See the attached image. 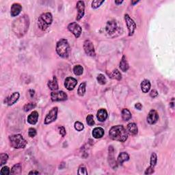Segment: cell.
I'll use <instances>...</instances> for the list:
<instances>
[{
	"mask_svg": "<svg viewBox=\"0 0 175 175\" xmlns=\"http://www.w3.org/2000/svg\"><path fill=\"white\" fill-rule=\"evenodd\" d=\"M123 1H115V4H117V5H119V4H121Z\"/></svg>",
	"mask_w": 175,
	"mask_h": 175,
	"instance_id": "46",
	"label": "cell"
},
{
	"mask_svg": "<svg viewBox=\"0 0 175 175\" xmlns=\"http://www.w3.org/2000/svg\"><path fill=\"white\" fill-rule=\"evenodd\" d=\"M74 127H75V129L77 131H81L84 129L83 124L79 121H77L75 122Z\"/></svg>",
	"mask_w": 175,
	"mask_h": 175,
	"instance_id": "38",
	"label": "cell"
},
{
	"mask_svg": "<svg viewBox=\"0 0 175 175\" xmlns=\"http://www.w3.org/2000/svg\"><path fill=\"white\" fill-rule=\"evenodd\" d=\"M124 20H125L127 27L129 30V36H133L136 29L135 23L134 22L133 20L131 19L130 16H129L128 14L124 15Z\"/></svg>",
	"mask_w": 175,
	"mask_h": 175,
	"instance_id": "7",
	"label": "cell"
},
{
	"mask_svg": "<svg viewBox=\"0 0 175 175\" xmlns=\"http://www.w3.org/2000/svg\"><path fill=\"white\" fill-rule=\"evenodd\" d=\"M157 157L155 153H153L151 155V160H150V166L147 168L145 171V174H151L154 173V168L157 164Z\"/></svg>",
	"mask_w": 175,
	"mask_h": 175,
	"instance_id": "11",
	"label": "cell"
},
{
	"mask_svg": "<svg viewBox=\"0 0 175 175\" xmlns=\"http://www.w3.org/2000/svg\"><path fill=\"white\" fill-rule=\"evenodd\" d=\"M35 107H36V104L35 103H28V104H26V105H24L23 110L25 111V112H29V111L32 110V109L35 108Z\"/></svg>",
	"mask_w": 175,
	"mask_h": 175,
	"instance_id": "34",
	"label": "cell"
},
{
	"mask_svg": "<svg viewBox=\"0 0 175 175\" xmlns=\"http://www.w3.org/2000/svg\"><path fill=\"white\" fill-rule=\"evenodd\" d=\"M97 81H98V83L99 84H101V85H105L107 82L106 77L103 74H99L98 76H97Z\"/></svg>",
	"mask_w": 175,
	"mask_h": 175,
	"instance_id": "32",
	"label": "cell"
},
{
	"mask_svg": "<svg viewBox=\"0 0 175 175\" xmlns=\"http://www.w3.org/2000/svg\"><path fill=\"white\" fill-rule=\"evenodd\" d=\"M127 129H128V131L131 135H135L138 133V129L137 124L134 123V122H131V123L128 124V125H127Z\"/></svg>",
	"mask_w": 175,
	"mask_h": 175,
	"instance_id": "26",
	"label": "cell"
},
{
	"mask_svg": "<svg viewBox=\"0 0 175 175\" xmlns=\"http://www.w3.org/2000/svg\"><path fill=\"white\" fill-rule=\"evenodd\" d=\"M28 135L30 138H34L36 135V130L34 128H29L28 130Z\"/></svg>",
	"mask_w": 175,
	"mask_h": 175,
	"instance_id": "40",
	"label": "cell"
},
{
	"mask_svg": "<svg viewBox=\"0 0 175 175\" xmlns=\"http://www.w3.org/2000/svg\"><path fill=\"white\" fill-rule=\"evenodd\" d=\"M158 95V92L156 90H152L151 93H150V96L152 98H155V97Z\"/></svg>",
	"mask_w": 175,
	"mask_h": 175,
	"instance_id": "42",
	"label": "cell"
},
{
	"mask_svg": "<svg viewBox=\"0 0 175 175\" xmlns=\"http://www.w3.org/2000/svg\"><path fill=\"white\" fill-rule=\"evenodd\" d=\"M73 72L75 75L79 76L81 75L83 72V68L82 67V66L81 65H75L73 67Z\"/></svg>",
	"mask_w": 175,
	"mask_h": 175,
	"instance_id": "30",
	"label": "cell"
},
{
	"mask_svg": "<svg viewBox=\"0 0 175 175\" xmlns=\"http://www.w3.org/2000/svg\"><path fill=\"white\" fill-rule=\"evenodd\" d=\"M76 7L77 11H78L76 19L77 21H79L81 19H82L84 14H85V4H84V2L83 1H77Z\"/></svg>",
	"mask_w": 175,
	"mask_h": 175,
	"instance_id": "12",
	"label": "cell"
},
{
	"mask_svg": "<svg viewBox=\"0 0 175 175\" xmlns=\"http://www.w3.org/2000/svg\"><path fill=\"white\" fill-rule=\"evenodd\" d=\"M83 49L85 51L86 53L88 56L94 57L96 56V53H95L94 47L93 45V43L89 40H86L83 42Z\"/></svg>",
	"mask_w": 175,
	"mask_h": 175,
	"instance_id": "9",
	"label": "cell"
},
{
	"mask_svg": "<svg viewBox=\"0 0 175 175\" xmlns=\"http://www.w3.org/2000/svg\"><path fill=\"white\" fill-rule=\"evenodd\" d=\"M86 83L83 82L81 83L79 86L78 90H77V93L80 97H83L86 93Z\"/></svg>",
	"mask_w": 175,
	"mask_h": 175,
	"instance_id": "31",
	"label": "cell"
},
{
	"mask_svg": "<svg viewBox=\"0 0 175 175\" xmlns=\"http://www.w3.org/2000/svg\"><path fill=\"white\" fill-rule=\"evenodd\" d=\"M47 86L49 88L50 90H53V91H56L58 89V79L56 76H53V79L50 80L47 83Z\"/></svg>",
	"mask_w": 175,
	"mask_h": 175,
	"instance_id": "22",
	"label": "cell"
},
{
	"mask_svg": "<svg viewBox=\"0 0 175 175\" xmlns=\"http://www.w3.org/2000/svg\"><path fill=\"white\" fill-rule=\"evenodd\" d=\"M21 163H17L15 165H13V167L11 168L10 170V174H21Z\"/></svg>",
	"mask_w": 175,
	"mask_h": 175,
	"instance_id": "27",
	"label": "cell"
},
{
	"mask_svg": "<svg viewBox=\"0 0 175 175\" xmlns=\"http://www.w3.org/2000/svg\"><path fill=\"white\" fill-rule=\"evenodd\" d=\"M86 122L87 124L89 126H93L94 124V116L92 114L88 115V116L86 117Z\"/></svg>",
	"mask_w": 175,
	"mask_h": 175,
	"instance_id": "35",
	"label": "cell"
},
{
	"mask_svg": "<svg viewBox=\"0 0 175 175\" xmlns=\"http://www.w3.org/2000/svg\"><path fill=\"white\" fill-rule=\"evenodd\" d=\"M40 174V172L38 171H31L29 172V174Z\"/></svg>",
	"mask_w": 175,
	"mask_h": 175,
	"instance_id": "45",
	"label": "cell"
},
{
	"mask_svg": "<svg viewBox=\"0 0 175 175\" xmlns=\"http://www.w3.org/2000/svg\"><path fill=\"white\" fill-rule=\"evenodd\" d=\"M52 101H62L68 99L67 94L64 91H54L51 93Z\"/></svg>",
	"mask_w": 175,
	"mask_h": 175,
	"instance_id": "10",
	"label": "cell"
},
{
	"mask_svg": "<svg viewBox=\"0 0 175 175\" xmlns=\"http://www.w3.org/2000/svg\"><path fill=\"white\" fill-rule=\"evenodd\" d=\"M20 94L19 92H14L12 93L10 96L8 97L7 98L5 99L4 100V103L6 104H7L8 105L11 106L14 104L18 101V99H19Z\"/></svg>",
	"mask_w": 175,
	"mask_h": 175,
	"instance_id": "16",
	"label": "cell"
},
{
	"mask_svg": "<svg viewBox=\"0 0 175 175\" xmlns=\"http://www.w3.org/2000/svg\"><path fill=\"white\" fill-rule=\"evenodd\" d=\"M22 10V6L19 3L13 4L10 8V15L12 17H17L21 13Z\"/></svg>",
	"mask_w": 175,
	"mask_h": 175,
	"instance_id": "18",
	"label": "cell"
},
{
	"mask_svg": "<svg viewBox=\"0 0 175 175\" xmlns=\"http://www.w3.org/2000/svg\"><path fill=\"white\" fill-rule=\"evenodd\" d=\"M10 146L14 149H24L26 146L27 141L21 134H15L9 137Z\"/></svg>",
	"mask_w": 175,
	"mask_h": 175,
	"instance_id": "5",
	"label": "cell"
},
{
	"mask_svg": "<svg viewBox=\"0 0 175 175\" xmlns=\"http://www.w3.org/2000/svg\"><path fill=\"white\" fill-rule=\"evenodd\" d=\"M29 27V19L28 15H23L16 19L13 23L12 29L16 35L19 37L26 34Z\"/></svg>",
	"mask_w": 175,
	"mask_h": 175,
	"instance_id": "1",
	"label": "cell"
},
{
	"mask_svg": "<svg viewBox=\"0 0 175 175\" xmlns=\"http://www.w3.org/2000/svg\"><path fill=\"white\" fill-rule=\"evenodd\" d=\"M159 119L158 113L156 110H151L147 116V122L150 124H155Z\"/></svg>",
	"mask_w": 175,
	"mask_h": 175,
	"instance_id": "15",
	"label": "cell"
},
{
	"mask_svg": "<svg viewBox=\"0 0 175 175\" xmlns=\"http://www.w3.org/2000/svg\"><path fill=\"white\" fill-rule=\"evenodd\" d=\"M104 133H105V131H104V129L101 127H96L93 129L92 131V136L94 138H97V139H99V138H101L104 135Z\"/></svg>",
	"mask_w": 175,
	"mask_h": 175,
	"instance_id": "21",
	"label": "cell"
},
{
	"mask_svg": "<svg viewBox=\"0 0 175 175\" xmlns=\"http://www.w3.org/2000/svg\"><path fill=\"white\" fill-rule=\"evenodd\" d=\"M141 86V89H142V91L144 93H147L151 89V82H150L149 80L148 79H144L142 81V83L140 84Z\"/></svg>",
	"mask_w": 175,
	"mask_h": 175,
	"instance_id": "24",
	"label": "cell"
},
{
	"mask_svg": "<svg viewBox=\"0 0 175 175\" xmlns=\"http://www.w3.org/2000/svg\"><path fill=\"white\" fill-rule=\"evenodd\" d=\"M59 129V133H60V134L62 136V137H64V136L66 135V133H67V132H66V129L64 127H60L58 128Z\"/></svg>",
	"mask_w": 175,
	"mask_h": 175,
	"instance_id": "41",
	"label": "cell"
},
{
	"mask_svg": "<svg viewBox=\"0 0 175 175\" xmlns=\"http://www.w3.org/2000/svg\"><path fill=\"white\" fill-rule=\"evenodd\" d=\"M119 67L120 68V70H121L122 71L127 72V70H128L129 66L128 62H127V60L125 56H123L122 57L121 60H120V62Z\"/></svg>",
	"mask_w": 175,
	"mask_h": 175,
	"instance_id": "25",
	"label": "cell"
},
{
	"mask_svg": "<svg viewBox=\"0 0 175 175\" xmlns=\"http://www.w3.org/2000/svg\"><path fill=\"white\" fill-rule=\"evenodd\" d=\"M110 76L112 79H117V80H119V81H120L122 79V75L120 72L119 70H117V69L113 70L112 73L110 75Z\"/></svg>",
	"mask_w": 175,
	"mask_h": 175,
	"instance_id": "29",
	"label": "cell"
},
{
	"mask_svg": "<svg viewBox=\"0 0 175 175\" xmlns=\"http://www.w3.org/2000/svg\"><path fill=\"white\" fill-rule=\"evenodd\" d=\"M52 22H53V16L51 13L45 12L42 13L38 17L37 25L40 29H41L42 31H45L51 26Z\"/></svg>",
	"mask_w": 175,
	"mask_h": 175,
	"instance_id": "3",
	"label": "cell"
},
{
	"mask_svg": "<svg viewBox=\"0 0 175 175\" xmlns=\"http://www.w3.org/2000/svg\"><path fill=\"white\" fill-rule=\"evenodd\" d=\"M38 116H39L38 113L36 111H34L28 116V122L30 124H36L38 122Z\"/></svg>",
	"mask_w": 175,
	"mask_h": 175,
	"instance_id": "20",
	"label": "cell"
},
{
	"mask_svg": "<svg viewBox=\"0 0 175 175\" xmlns=\"http://www.w3.org/2000/svg\"><path fill=\"white\" fill-rule=\"evenodd\" d=\"M135 109H137V110H142V104H141L140 103H135Z\"/></svg>",
	"mask_w": 175,
	"mask_h": 175,
	"instance_id": "43",
	"label": "cell"
},
{
	"mask_svg": "<svg viewBox=\"0 0 175 175\" xmlns=\"http://www.w3.org/2000/svg\"><path fill=\"white\" fill-rule=\"evenodd\" d=\"M118 28L117 26V23L115 20H110L107 22L106 24V27H105V29L106 31L108 32L109 34H112L116 30V29Z\"/></svg>",
	"mask_w": 175,
	"mask_h": 175,
	"instance_id": "14",
	"label": "cell"
},
{
	"mask_svg": "<svg viewBox=\"0 0 175 175\" xmlns=\"http://www.w3.org/2000/svg\"><path fill=\"white\" fill-rule=\"evenodd\" d=\"M109 136L113 140L124 142L128 138V133L122 125H116L110 129Z\"/></svg>",
	"mask_w": 175,
	"mask_h": 175,
	"instance_id": "2",
	"label": "cell"
},
{
	"mask_svg": "<svg viewBox=\"0 0 175 175\" xmlns=\"http://www.w3.org/2000/svg\"><path fill=\"white\" fill-rule=\"evenodd\" d=\"M8 155L6 153H1L0 154V165H3L7 162Z\"/></svg>",
	"mask_w": 175,
	"mask_h": 175,
	"instance_id": "33",
	"label": "cell"
},
{
	"mask_svg": "<svg viewBox=\"0 0 175 175\" xmlns=\"http://www.w3.org/2000/svg\"><path fill=\"white\" fill-rule=\"evenodd\" d=\"M58 108L57 107H54L50 110V112L47 113L46 117L45 119V124H49L51 122L55 121L58 117Z\"/></svg>",
	"mask_w": 175,
	"mask_h": 175,
	"instance_id": "6",
	"label": "cell"
},
{
	"mask_svg": "<svg viewBox=\"0 0 175 175\" xmlns=\"http://www.w3.org/2000/svg\"><path fill=\"white\" fill-rule=\"evenodd\" d=\"M70 51L69 43L67 39L62 38L57 42L56 52L61 58H67L69 57Z\"/></svg>",
	"mask_w": 175,
	"mask_h": 175,
	"instance_id": "4",
	"label": "cell"
},
{
	"mask_svg": "<svg viewBox=\"0 0 175 175\" xmlns=\"http://www.w3.org/2000/svg\"><path fill=\"white\" fill-rule=\"evenodd\" d=\"M78 174H85V175H88V174L87 169H86L85 165L82 164V165H81L79 167Z\"/></svg>",
	"mask_w": 175,
	"mask_h": 175,
	"instance_id": "37",
	"label": "cell"
},
{
	"mask_svg": "<svg viewBox=\"0 0 175 175\" xmlns=\"http://www.w3.org/2000/svg\"><path fill=\"white\" fill-rule=\"evenodd\" d=\"M68 29L75 36V38H79L80 36L82 29L81 26L76 22H72L68 26Z\"/></svg>",
	"mask_w": 175,
	"mask_h": 175,
	"instance_id": "8",
	"label": "cell"
},
{
	"mask_svg": "<svg viewBox=\"0 0 175 175\" xmlns=\"http://www.w3.org/2000/svg\"><path fill=\"white\" fill-rule=\"evenodd\" d=\"M129 160V154L126 152H122L119 154V157L117 159V163L119 165H122L124 161H127Z\"/></svg>",
	"mask_w": 175,
	"mask_h": 175,
	"instance_id": "23",
	"label": "cell"
},
{
	"mask_svg": "<svg viewBox=\"0 0 175 175\" xmlns=\"http://www.w3.org/2000/svg\"><path fill=\"white\" fill-rule=\"evenodd\" d=\"M140 1H131V4H132V5H135V4H138V2H139Z\"/></svg>",
	"mask_w": 175,
	"mask_h": 175,
	"instance_id": "47",
	"label": "cell"
},
{
	"mask_svg": "<svg viewBox=\"0 0 175 175\" xmlns=\"http://www.w3.org/2000/svg\"><path fill=\"white\" fill-rule=\"evenodd\" d=\"M10 174V168L8 166H4L1 168V172H0V174L1 175H8Z\"/></svg>",
	"mask_w": 175,
	"mask_h": 175,
	"instance_id": "39",
	"label": "cell"
},
{
	"mask_svg": "<svg viewBox=\"0 0 175 175\" xmlns=\"http://www.w3.org/2000/svg\"><path fill=\"white\" fill-rule=\"evenodd\" d=\"M114 150H113V148L110 146L109 147V163L111 165L113 169H116L117 168V162L115 161L114 159Z\"/></svg>",
	"mask_w": 175,
	"mask_h": 175,
	"instance_id": "17",
	"label": "cell"
},
{
	"mask_svg": "<svg viewBox=\"0 0 175 175\" xmlns=\"http://www.w3.org/2000/svg\"><path fill=\"white\" fill-rule=\"evenodd\" d=\"M132 117L131 113L130 112L128 109H123L122 111V119H123L124 121H128L130 120Z\"/></svg>",
	"mask_w": 175,
	"mask_h": 175,
	"instance_id": "28",
	"label": "cell"
},
{
	"mask_svg": "<svg viewBox=\"0 0 175 175\" xmlns=\"http://www.w3.org/2000/svg\"><path fill=\"white\" fill-rule=\"evenodd\" d=\"M105 1H99V0H95L92 2V8L94 9L98 8L99 7L101 6V4H103Z\"/></svg>",
	"mask_w": 175,
	"mask_h": 175,
	"instance_id": "36",
	"label": "cell"
},
{
	"mask_svg": "<svg viewBox=\"0 0 175 175\" xmlns=\"http://www.w3.org/2000/svg\"><path fill=\"white\" fill-rule=\"evenodd\" d=\"M77 84V80L76 79L71 77H68L64 81V86L68 90H72L75 88Z\"/></svg>",
	"mask_w": 175,
	"mask_h": 175,
	"instance_id": "13",
	"label": "cell"
},
{
	"mask_svg": "<svg viewBox=\"0 0 175 175\" xmlns=\"http://www.w3.org/2000/svg\"><path fill=\"white\" fill-rule=\"evenodd\" d=\"M108 114L106 110L105 109H100L97 113V118L100 122H104L105 121L106 119H108Z\"/></svg>",
	"mask_w": 175,
	"mask_h": 175,
	"instance_id": "19",
	"label": "cell"
},
{
	"mask_svg": "<svg viewBox=\"0 0 175 175\" xmlns=\"http://www.w3.org/2000/svg\"><path fill=\"white\" fill-rule=\"evenodd\" d=\"M29 92H30L29 94H30L31 97H33L34 95V94H35V91L34 90H29Z\"/></svg>",
	"mask_w": 175,
	"mask_h": 175,
	"instance_id": "44",
	"label": "cell"
}]
</instances>
